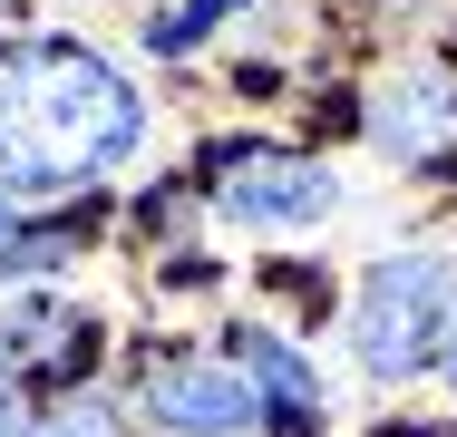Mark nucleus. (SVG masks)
Masks as SVG:
<instances>
[{"label":"nucleus","mask_w":457,"mask_h":437,"mask_svg":"<svg viewBox=\"0 0 457 437\" xmlns=\"http://www.w3.org/2000/svg\"><path fill=\"white\" fill-rule=\"evenodd\" d=\"M146 146V87L107 69L88 39L0 49V194H88Z\"/></svg>","instance_id":"1"},{"label":"nucleus","mask_w":457,"mask_h":437,"mask_svg":"<svg viewBox=\"0 0 457 437\" xmlns=\"http://www.w3.org/2000/svg\"><path fill=\"white\" fill-rule=\"evenodd\" d=\"M351 359H361L379 389L419 379L448 359V331H457V253H379L351 282Z\"/></svg>","instance_id":"2"},{"label":"nucleus","mask_w":457,"mask_h":437,"mask_svg":"<svg viewBox=\"0 0 457 437\" xmlns=\"http://www.w3.org/2000/svg\"><path fill=\"white\" fill-rule=\"evenodd\" d=\"M137 408L166 437H253L263 399L234 369V350H137Z\"/></svg>","instance_id":"3"},{"label":"nucleus","mask_w":457,"mask_h":437,"mask_svg":"<svg viewBox=\"0 0 457 437\" xmlns=\"http://www.w3.org/2000/svg\"><path fill=\"white\" fill-rule=\"evenodd\" d=\"M204 194H214V214L244 224V234H302V224L341 214V175L321 166V156H253V146L214 156Z\"/></svg>","instance_id":"4"},{"label":"nucleus","mask_w":457,"mask_h":437,"mask_svg":"<svg viewBox=\"0 0 457 437\" xmlns=\"http://www.w3.org/2000/svg\"><path fill=\"white\" fill-rule=\"evenodd\" d=\"M370 146L389 156V166L428 175L457 156V78L448 69H409V78H389L370 97Z\"/></svg>","instance_id":"5"},{"label":"nucleus","mask_w":457,"mask_h":437,"mask_svg":"<svg viewBox=\"0 0 457 437\" xmlns=\"http://www.w3.org/2000/svg\"><path fill=\"white\" fill-rule=\"evenodd\" d=\"M88 350H97V331H88V311H59V301H10L0 311V369L10 379H79L88 369Z\"/></svg>","instance_id":"6"},{"label":"nucleus","mask_w":457,"mask_h":437,"mask_svg":"<svg viewBox=\"0 0 457 437\" xmlns=\"http://www.w3.org/2000/svg\"><path fill=\"white\" fill-rule=\"evenodd\" d=\"M234 369L253 379L263 418H282V437H321V379L282 331H234Z\"/></svg>","instance_id":"7"},{"label":"nucleus","mask_w":457,"mask_h":437,"mask_svg":"<svg viewBox=\"0 0 457 437\" xmlns=\"http://www.w3.org/2000/svg\"><path fill=\"white\" fill-rule=\"evenodd\" d=\"M69 224H20V204L0 194V282H29V272H49V262H69Z\"/></svg>","instance_id":"8"},{"label":"nucleus","mask_w":457,"mask_h":437,"mask_svg":"<svg viewBox=\"0 0 457 437\" xmlns=\"http://www.w3.org/2000/svg\"><path fill=\"white\" fill-rule=\"evenodd\" d=\"M224 10H234V0H185V10H166V20L146 29V49H166V59H176V49H195V39H204Z\"/></svg>","instance_id":"9"},{"label":"nucleus","mask_w":457,"mask_h":437,"mask_svg":"<svg viewBox=\"0 0 457 437\" xmlns=\"http://www.w3.org/2000/svg\"><path fill=\"white\" fill-rule=\"evenodd\" d=\"M29 437H127V428H117V408H97V399H69L59 418H39Z\"/></svg>","instance_id":"10"},{"label":"nucleus","mask_w":457,"mask_h":437,"mask_svg":"<svg viewBox=\"0 0 457 437\" xmlns=\"http://www.w3.org/2000/svg\"><path fill=\"white\" fill-rule=\"evenodd\" d=\"M0 437H29V418H20V379L0 369Z\"/></svg>","instance_id":"11"},{"label":"nucleus","mask_w":457,"mask_h":437,"mask_svg":"<svg viewBox=\"0 0 457 437\" xmlns=\"http://www.w3.org/2000/svg\"><path fill=\"white\" fill-rule=\"evenodd\" d=\"M438 369H448V379H457V331H448V359H438Z\"/></svg>","instance_id":"12"}]
</instances>
